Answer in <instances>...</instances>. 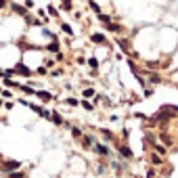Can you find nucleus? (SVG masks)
<instances>
[{
  "label": "nucleus",
  "mask_w": 178,
  "mask_h": 178,
  "mask_svg": "<svg viewBox=\"0 0 178 178\" xmlns=\"http://www.w3.org/2000/svg\"><path fill=\"white\" fill-rule=\"evenodd\" d=\"M17 168H19V161H11V164H8V161H7V164H4V170H17Z\"/></svg>",
  "instance_id": "1"
}]
</instances>
